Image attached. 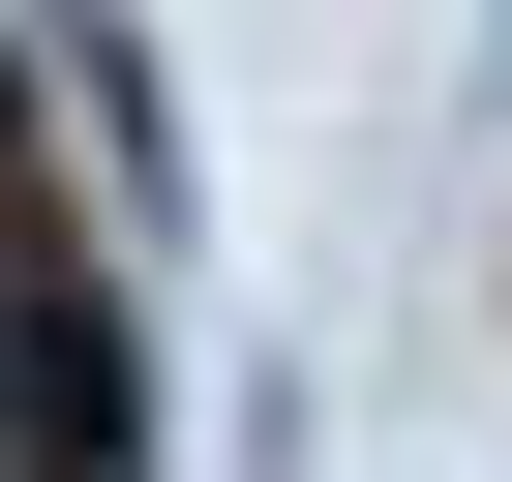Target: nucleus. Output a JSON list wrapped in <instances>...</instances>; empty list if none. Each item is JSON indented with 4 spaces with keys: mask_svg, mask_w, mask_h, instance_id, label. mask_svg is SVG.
I'll return each mask as SVG.
<instances>
[{
    "mask_svg": "<svg viewBox=\"0 0 512 482\" xmlns=\"http://www.w3.org/2000/svg\"><path fill=\"white\" fill-rule=\"evenodd\" d=\"M121 302H91V241L31 211V181H0V482H121Z\"/></svg>",
    "mask_w": 512,
    "mask_h": 482,
    "instance_id": "nucleus-1",
    "label": "nucleus"
}]
</instances>
